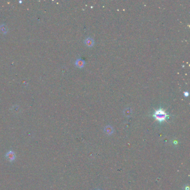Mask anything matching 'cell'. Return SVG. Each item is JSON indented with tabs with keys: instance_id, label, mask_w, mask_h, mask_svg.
Wrapping results in <instances>:
<instances>
[{
	"instance_id": "4",
	"label": "cell",
	"mask_w": 190,
	"mask_h": 190,
	"mask_svg": "<svg viewBox=\"0 0 190 190\" xmlns=\"http://www.w3.org/2000/svg\"><path fill=\"white\" fill-rule=\"evenodd\" d=\"M85 62L83 60H82L81 59H77L76 62H75V64L76 65L79 67V68H83L84 66V65H85Z\"/></svg>"
},
{
	"instance_id": "3",
	"label": "cell",
	"mask_w": 190,
	"mask_h": 190,
	"mask_svg": "<svg viewBox=\"0 0 190 190\" xmlns=\"http://www.w3.org/2000/svg\"><path fill=\"white\" fill-rule=\"evenodd\" d=\"M85 44L86 46H88L89 47H91L93 46L94 44V41L93 38H92L91 37H88L87 38H86L85 40Z\"/></svg>"
},
{
	"instance_id": "2",
	"label": "cell",
	"mask_w": 190,
	"mask_h": 190,
	"mask_svg": "<svg viewBox=\"0 0 190 190\" xmlns=\"http://www.w3.org/2000/svg\"><path fill=\"white\" fill-rule=\"evenodd\" d=\"M5 157L8 161H9L11 162H12L15 159L16 155H15V152H13L12 150H10V151H8V152L6 154Z\"/></svg>"
},
{
	"instance_id": "1",
	"label": "cell",
	"mask_w": 190,
	"mask_h": 190,
	"mask_svg": "<svg viewBox=\"0 0 190 190\" xmlns=\"http://www.w3.org/2000/svg\"><path fill=\"white\" fill-rule=\"evenodd\" d=\"M167 116V114L161 109L155 110L153 114L154 117L155 118V119L158 120L159 122H163V121L165 120Z\"/></svg>"
},
{
	"instance_id": "7",
	"label": "cell",
	"mask_w": 190,
	"mask_h": 190,
	"mask_svg": "<svg viewBox=\"0 0 190 190\" xmlns=\"http://www.w3.org/2000/svg\"><path fill=\"white\" fill-rule=\"evenodd\" d=\"M185 96H188V92H186V93L185 92Z\"/></svg>"
},
{
	"instance_id": "5",
	"label": "cell",
	"mask_w": 190,
	"mask_h": 190,
	"mask_svg": "<svg viewBox=\"0 0 190 190\" xmlns=\"http://www.w3.org/2000/svg\"><path fill=\"white\" fill-rule=\"evenodd\" d=\"M104 131L108 135H110L113 133V128L110 126H107L104 128Z\"/></svg>"
},
{
	"instance_id": "6",
	"label": "cell",
	"mask_w": 190,
	"mask_h": 190,
	"mask_svg": "<svg viewBox=\"0 0 190 190\" xmlns=\"http://www.w3.org/2000/svg\"><path fill=\"white\" fill-rule=\"evenodd\" d=\"M124 114L126 116H130L132 114L131 109L129 108H127L124 110Z\"/></svg>"
}]
</instances>
